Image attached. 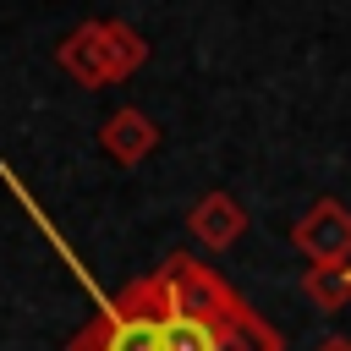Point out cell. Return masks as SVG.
I'll return each mask as SVG.
<instances>
[{
	"mask_svg": "<svg viewBox=\"0 0 351 351\" xmlns=\"http://www.w3.org/2000/svg\"><path fill=\"white\" fill-rule=\"evenodd\" d=\"M165 274V351H285V335L208 263L170 252Z\"/></svg>",
	"mask_w": 351,
	"mask_h": 351,
	"instance_id": "obj_1",
	"label": "cell"
},
{
	"mask_svg": "<svg viewBox=\"0 0 351 351\" xmlns=\"http://www.w3.org/2000/svg\"><path fill=\"white\" fill-rule=\"evenodd\" d=\"M66 351H165V274H137L66 340Z\"/></svg>",
	"mask_w": 351,
	"mask_h": 351,
	"instance_id": "obj_2",
	"label": "cell"
},
{
	"mask_svg": "<svg viewBox=\"0 0 351 351\" xmlns=\"http://www.w3.org/2000/svg\"><path fill=\"white\" fill-rule=\"evenodd\" d=\"M55 66L77 88H115L148 66V38L121 16H88L55 44Z\"/></svg>",
	"mask_w": 351,
	"mask_h": 351,
	"instance_id": "obj_3",
	"label": "cell"
},
{
	"mask_svg": "<svg viewBox=\"0 0 351 351\" xmlns=\"http://www.w3.org/2000/svg\"><path fill=\"white\" fill-rule=\"evenodd\" d=\"M291 247H296L313 269L351 263V208H346L340 197H318V203H307V214L291 225Z\"/></svg>",
	"mask_w": 351,
	"mask_h": 351,
	"instance_id": "obj_4",
	"label": "cell"
},
{
	"mask_svg": "<svg viewBox=\"0 0 351 351\" xmlns=\"http://www.w3.org/2000/svg\"><path fill=\"white\" fill-rule=\"evenodd\" d=\"M99 148H104V159L132 170V165H143L159 148V121L148 110H137V104H121V110H110L99 121Z\"/></svg>",
	"mask_w": 351,
	"mask_h": 351,
	"instance_id": "obj_5",
	"label": "cell"
},
{
	"mask_svg": "<svg viewBox=\"0 0 351 351\" xmlns=\"http://www.w3.org/2000/svg\"><path fill=\"white\" fill-rule=\"evenodd\" d=\"M247 208L225 192V186H214V192H203L192 208H186V230H192V241L197 247H208V252H230L241 236H247Z\"/></svg>",
	"mask_w": 351,
	"mask_h": 351,
	"instance_id": "obj_6",
	"label": "cell"
},
{
	"mask_svg": "<svg viewBox=\"0 0 351 351\" xmlns=\"http://www.w3.org/2000/svg\"><path fill=\"white\" fill-rule=\"evenodd\" d=\"M302 296L318 307V313H346L351 307V263H335V269H302Z\"/></svg>",
	"mask_w": 351,
	"mask_h": 351,
	"instance_id": "obj_7",
	"label": "cell"
},
{
	"mask_svg": "<svg viewBox=\"0 0 351 351\" xmlns=\"http://www.w3.org/2000/svg\"><path fill=\"white\" fill-rule=\"evenodd\" d=\"M313 351H351V335H324Z\"/></svg>",
	"mask_w": 351,
	"mask_h": 351,
	"instance_id": "obj_8",
	"label": "cell"
}]
</instances>
